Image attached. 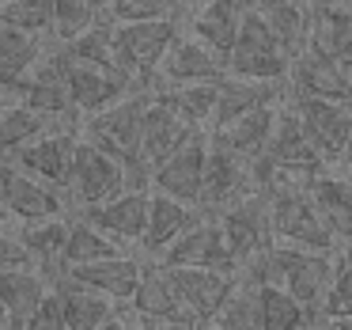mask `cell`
Listing matches in <instances>:
<instances>
[{
	"label": "cell",
	"mask_w": 352,
	"mask_h": 330,
	"mask_svg": "<svg viewBox=\"0 0 352 330\" xmlns=\"http://www.w3.org/2000/svg\"><path fill=\"white\" fill-rule=\"evenodd\" d=\"M299 4H307V8H311V4H314V0H299Z\"/></svg>",
	"instance_id": "7dc6e473"
},
{
	"label": "cell",
	"mask_w": 352,
	"mask_h": 330,
	"mask_svg": "<svg viewBox=\"0 0 352 330\" xmlns=\"http://www.w3.org/2000/svg\"><path fill=\"white\" fill-rule=\"evenodd\" d=\"M69 220H72L69 213H57L19 224V236H23L27 251L34 258V269H42L46 277H57L65 269L61 254H65V239H69Z\"/></svg>",
	"instance_id": "f1b7e54d"
},
{
	"label": "cell",
	"mask_w": 352,
	"mask_h": 330,
	"mask_svg": "<svg viewBox=\"0 0 352 330\" xmlns=\"http://www.w3.org/2000/svg\"><path fill=\"white\" fill-rule=\"evenodd\" d=\"M50 277L34 266L0 269V327H27L38 296L46 292Z\"/></svg>",
	"instance_id": "83f0119b"
},
{
	"label": "cell",
	"mask_w": 352,
	"mask_h": 330,
	"mask_svg": "<svg viewBox=\"0 0 352 330\" xmlns=\"http://www.w3.org/2000/svg\"><path fill=\"white\" fill-rule=\"evenodd\" d=\"M186 16H190V34L193 39H201L212 54L228 57V50L235 46L239 23H243L246 12L239 8L235 0H197Z\"/></svg>",
	"instance_id": "4316f807"
},
{
	"label": "cell",
	"mask_w": 352,
	"mask_h": 330,
	"mask_svg": "<svg viewBox=\"0 0 352 330\" xmlns=\"http://www.w3.org/2000/svg\"><path fill=\"white\" fill-rule=\"evenodd\" d=\"M23 103L34 107L42 118H50V122H61V118L80 122L69 99V84H65V57L57 54V46H50L31 69V76L23 84Z\"/></svg>",
	"instance_id": "ac0fdd59"
},
{
	"label": "cell",
	"mask_w": 352,
	"mask_h": 330,
	"mask_svg": "<svg viewBox=\"0 0 352 330\" xmlns=\"http://www.w3.org/2000/svg\"><path fill=\"white\" fill-rule=\"evenodd\" d=\"M216 220H220L223 239H228L239 269H243L254 254H261L265 247L276 243L273 220H269V194L261 190V186H250L246 194H239L231 205H223L220 213H216Z\"/></svg>",
	"instance_id": "52a82bcc"
},
{
	"label": "cell",
	"mask_w": 352,
	"mask_h": 330,
	"mask_svg": "<svg viewBox=\"0 0 352 330\" xmlns=\"http://www.w3.org/2000/svg\"><path fill=\"white\" fill-rule=\"evenodd\" d=\"M205 156H208V130H193L167 160L152 167V190L170 194V198L186 201V205H197Z\"/></svg>",
	"instance_id": "8fae6325"
},
{
	"label": "cell",
	"mask_w": 352,
	"mask_h": 330,
	"mask_svg": "<svg viewBox=\"0 0 352 330\" xmlns=\"http://www.w3.org/2000/svg\"><path fill=\"white\" fill-rule=\"evenodd\" d=\"M148 99H152L148 87L125 92L122 99H114L110 107L80 118V137L99 145L102 152H110L114 160H122L125 163V183L129 186L152 190V175H148V167L140 163V125H144Z\"/></svg>",
	"instance_id": "6da1fadb"
},
{
	"label": "cell",
	"mask_w": 352,
	"mask_h": 330,
	"mask_svg": "<svg viewBox=\"0 0 352 330\" xmlns=\"http://www.w3.org/2000/svg\"><path fill=\"white\" fill-rule=\"evenodd\" d=\"M337 167H341L344 175H352V141H349V148H344V156L337 160Z\"/></svg>",
	"instance_id": "7bdbcfd3"
},
{
	"label": "cell",
	"mask_w": 352,
	"mask_h": 330,
	"mask_svg": "<svg viewBox=\"0 0 352 330\" xmlns=\"http://www.w3.org/2000/svg\"><path fill=\"white\" fill-rule=\"evenodd\" d=\"M212 327H235V330H261V311H258V281L246 274L235 277L223 307L216 311Z\"/></svg>",
	"instance_id": "d590c367"
},
{
	"label": "cell",
	"mask_w": 352,
	"mask_h": 330,
	"mask_svg": "<svg viewBox=\"0 0 352 330\" xmlns=\"http://www.w3.org/2000/svg\"><path fill=\"white\" fill-rule=\"evenodd\" d=\"M148 201H152V190H144V186H125L114 198L99 201V205H87L80 216H87L114 243L137 247L140 236H144V224H148Z\"/></svg>",
	"instance_id": "5bb4252c"
},
{
	"label": "cell",
	"mask_w": 352,
	"mask_h": 330,
	"mask_svg": "<svg viewBox=\"0 0 352 330\" xmlns=\"http://www.w3.org/2000/svg\"><path fill=\"white\" fill-rule=\"evenodd\" d=\"M254 281V277H250ZM258 311H261V330H296V327H314V311L296 300L284 285L276 281H258Z\"/></svg>",
	"instance_id": "f546056e"
},
{
	"label": "cell",
	"mask_w": 352,
	"mask_h": 330,
	"mask_svg": "<svg viewBox=\"0 0 352 330\" xmlns=\"http://www.w3.org/2000/svg\"><path fill=\"white\" fill-rule=\"evenodd\" d=\"M314 322L322 327H352V254L341 251V262L333 269V281L322 292L314 307Z\"/></svg>",
	"instance_id": "836d02e7"
},
{
	"label": "cell",
	"mask_w": 352,
	"mask_h": 330,
	"mask_svg": "<svg viewBox=\"0 0 352 330\" xmlns=\"http://www.w3.org/2000/svg\"><path fill=\"white\" fill-rule=\"evenodd\" d=\"M91 8L99 12V19H110V12H114V0H91ZM114 23V19H110Z\"/></svg>",
	"instance_id": "b9f144b4"
},
{
	"label": "cell",
	"mask_w": 352,
	"mask_h": 330,
	"mask_svg": "<svg viewBox=\"0 0 352 330\" xmlns=\"http://www.w3.org/2000/svg\"><path fill=\"white\" fill-rule=\"evenodd\" d=\"M284 103H288L292 114L299 118L307 137L318 145V152L326 156L329 163L341 160L349 141H352V103L322 99V95H288Z\"/></svg>",
	"instance_id": "ba28073f"
},
{
	"label": "cell",
	"mask_w": 352,
	"mask_h": 330,
	"mask_svg": "<svg viewBox=\"0 0 352 330\" xmlns=\"http://www.w3.org/2000/svg\"><path fill=\"white\" fill-rule=\"evenodd\" d=\"M118 251H125V247L114 243L107 231H99L91 220H87V216L72 213V220H69V239H65V254H61L65 266L95 262V258H107V254H118Z\"/></svg>",
	"instance_id": "e575fe53"
},
{
	"label": "cell",
	"mask_w": 352,
	"mask_h": 330,
	"mask_svg": "<svg viewBox=\"0 0 352 330\" xmlns=\"http://www.w3.org/2000/svg\"><path fill=\"white\" fill-rule=\"evenodd\" d=\"M61 274L80 281V285H87V289H95V292H102V296L118 300V304H125L133 296V289H137L140 274H144V262L137 254L118 251V254H107V258H95V262L65 266Z\"/></svg>",
	"instance_id": "ffe728a7"
},
{
	"label": "cell",
	"mask_w": 352,
	"mask_h": 330,
	"mask_svg": "<svg viewBox=\"0 0 352 330\" xmlns=\"http://www.w3.org/2000/svg\"><path fill=\"white\" fill-rule=\"evenodd\" d=\"M23 266H34L31 251H27L23 236H19V224H4L0 228V269H23Z\"/></svg>",
	"instance_id": "ab89813d"
},
{
	"label": "cell",
	"mask_w": 352,
	"mask_h": 330,
	"mask_svg": "<svg viewBox=\"0 0 352 330\" xmlns=\"http://www.w3.org/2000/svg\"><path fill=\"white\" fill-rule=\"evenodd\" d=\"M125 186H129L125 183V163L80 137L72 163H69V178L61 186L65 201H69V213H84L87 205H99V201L114 198Z\"/></svg>",
	"instance_id": "277c9868"
},
{
	"label": "cell",
	"mask_w": 352,
	"mask_h": 330,
	"mask_svg": "<svg viewBox=\"0 0 352 330\" xmlns=\"http://www.w3.org/2000/svg\"><path fill=\"white\" fill-rule=\"evenodd\" d=\"M197 216H201L197 205H186V201L170 198V194L152 190V201H148V224H144V236H140L137 247L144 251V258L155 262L193 220H197Z\"/></svg>",
	"instance_id": "cb8c5ba5"
},
{
	"label": "cell",
	"mask_w": 352,
	"mask_h": 330,
	"mask_svg": "<svg viewBox=\"0 0 352 330\" xmlns=\"http://www.w3.org/2000/svg\"><path fill=\"white\" fill-rule=\"evenodd\" d=\"M228 65L220 54L205 46L201 39H193L190 31H178V39L167 46L160 69H155V84L152 87H170V84H208V80H223Z\"/></svg>",
	"instance_id": "4fadbf2b"
},
{
	"label": "cell",
	"mask_w": 352,
	"mask_h": 330,
	"mask_svg": "<svg viewBox=\"0 0 352 330\" xmlns=\"http://www.w3.org/2000/svg\"><path fill=\"white\" fill-rule=\"evenodd\" d=\"M57 54H61V50H57ZM65 84H69V99H72L76 118H87V114H95V110L110 107V103L122 99L125 92H137V87H129V80L118 76L114 69L87 65V61H69V57H65Z\"/></svg>",
	"instance_id": "e0dca14e"
},
{
	"label": "cell",
	"mask_w": 352,
	"mask_h": 330,
	"mask_svg": "<svg viewBox=\"0 0 352 330\" xmlns=\"http://www.w3.org/2000/svg\"><path fill=\"white\" fill-rule=\"evenodd\" d=\"M190 133H193V125L182 122V118L152 92V99H148V107H144V125H140V163L148 167V175H152L155 163L167 160Z\"/></svg>",
	"instance_id": "d4e9b609"
},
{
	"label": "cell",
	"mask_w": 352,
	"mask_h": 330,
	"mask_svg": "<svg viewBox=\"0 0 352 330\" xmlns=\"http://www.w3.org/2000/svg\"><path fill=\"white\" fill-rule=\"evenodd\" d=\"M231 76H246V80H288V65L292 54L276 42V34L265 27L261 12H246L239 23L235 46L223 57Z\"/></svg>",
	"instance_id": "5b68a950"
},
{
	"label": "cell",
	"mask_w": 352,
	"mask_h": 330,
	"mask_svg": "<svg viewBox=\"0 0 352 330\" xmlns=\"http://www.w3.org/2000/svg\"><path fill=\"white\" fill-rule=\"evenodd\" d=\"M288 95H322V99L352 103V69L299 50L288 65Z\"/></svg>",
	"instance_id": "44dd1931"
},
{
	"label": "cell",
	"mask_w": 352,
	"mask_h": 330,
	"mask_svg": "<svg viewBox=\"0 0 352 330\" xmlns=\"http://www.w3.org/2000/svg\"><path fill=\"white\" fill-rule=\"evenodd\" d=\"M265 194H269V220H273L276 243L314 247V251H341L333 243V236L326 231V224H322L307 186H273Z\"/></svg>",
	"instance_id": "8992f818"
},
{
	"label": "cell",
	"mask_w": 352,
	"mask_h": 330,
	"mask_svg": "<svg viewBox=\"0 0 352 330\" xmlns=\"http://www.w3.org/2000/svg\"><path fill=\"white\" fill-rule=\"evenodd\" d=\"M27 330H65V311H61V296H57L54 281H50L46 292L38 296L31 319H27Z\"/></svg>",
	"instance_id": "f35d334b"
},
{
	"label": "cell",
	"mask_w": 352,
	"mask_h": 330,
	"mask_svg": "<svg viewBox=\"0 0 352 330\" xmlns=\"http://www.w3.org/2000/svg\"><path fill=\"white\" fill-rule=\"evenodd\" d=\"M182 122H190L193 130H208L216 110V95H220V80L208 84H170V87H152Z\"/></svg>",
	"instance_id": "4dcf8cb0"
},
{
	"label": "cell",
	"mask_w": 352,
	"mask_h": 330,
	"mask_svg": "<svg viewBox=\"0 0 352 330\" xmlns=\"http://www.w3.org/2000/svg\"><path fill=\"white\" fill-rule=\"evenodd\" d=\"M155 262H163V266H205V269L239 274V262H235V254H231L228 239H223L220 220L208 216V213H201Z\"/></svg>",
	"instance_id": "9c48e42d"
},
{
	"label": "cell",
	"mask_w": 352,
	"mask_h": 330,
	"mask_svg": "<svg viewBox=\"0 0 352 330\" xmlns=\"http://www.w3.org/2000/svg\"><path fill=\"white\" fill-rule=\"evenodd\" d=\"M46 125H54L50 118H42L34 107H27L23 99L0 103V160H12L27 141H34Z\"/></svg>",
	"instance_id": "d6a6232c"
},
{
	"label": "cell",
	"mask_w": 352,
	"mask_h": 330,
	"mask_svg": "<svg viewBox=\"0 0 352 330\" xmlns=\"http://www.w3.org/2000/svg\"><path fill=\"white\" fill-rule=\"evenodd\" d=\"M311 54L352 69V8L333 0H314L307 12V46Z\"/></svg>",
	"instance_id": "2e32d148"
},
{
	"label": "cell",
	"mask_w": 352,
	"mask_h": 330,
	"mask_svg": "<svg viewBox=\"0 0 352 330\" xmlns=\"http://www.w3.org/2000/svg\"><path fill=\"white\" fill-rule=\"evenodd\" d=\"M250 160L228 152V148L212 145L208 141V156H205V175H201V198H197V209L208 216H216L223 205L239 198V194L250 190Z\"/></svg>",
	"instance_id": "9a60e30c"
},
{
	"label": "cell",
	"mask_w": 352,
	"mask_h": 330,
	"mask_svg": "<svg viewBox=\"0 0 352 330\" xmlns=\"http://www.w3.org/2000/svg\"><path fill=\"white\" fill-rule=\"evenodd\" d=\"M152 16H178V8L170 0H114L110 19L125 23V19H152Z\"/></svg>",
	"instance_id": "60d3db41"
},
{
	"label": "cell",
	"mask_w": 352,
	"mask_h": 330,
	"mask_svg": "<svg viewBox=\"0 0 352 330\" xmlns=\"http://www.w3.org/2000/svg\"><path fill=\"white\" fill-rule=\"evenodd\" d=\"M307 194H311L314 209H318L326 231L333 236V243L341 247V251L352 247V175H344L341 167L337 171L326 167L311 178Z\"/></svg>",
	"instance_id": "d6986e66"
},
{
	"label": "cell",
	"mask_w": 352,
	"mask_h": 330,
	"mask_svg": "<svg viewBox=\"0 0 352 330\" xmlns=\"http://www.w3.org/2000/svg\"><path fill=\"white\" fill-rule=\"evenodd\" d=\"M333 4H344V8H352V0H333Z\"/></svg>",
	"instance_id": "bcb514c9"
},
{
	"label": "cell",
	"mask_w": 352,
	"mask_h": 330,
	"mask_svg": "<svg viewBox=\"0 0 352 330\" xmlns=\"http://www.w3.org/2000/svg\"><path fill=\"white\" fill-rule=\"evenodd\" d=\"M341 262V251H314V247H296V243H273L261 254H254L239 274L254 277V281H276L303 300L307 307H318L322 292L333 281V269Z\"/></svg>",
	"instance_id": "7a4b0ae2"
},
{
	"label": "cell",
	"mask_w": 352,
	"mask_h": 330,
	"mask_svg": "<svg viewBox=\"0 0 352 330\" xmlns=\"http://www.w3.org/2000/svg\"><path fill=\"white\" fill-rule=\"evenodd\" d=\"M91 23H99V12L91 8V0H54V34L50 39L61 46L84 34Z\"/></svg>",
	"instance_id": "74e56055"
},
{
	"label": "cell",
	"mask_w": 352,
	"mask_h": 330,
	"mask_svg": "<svg viewBox=\"0 0 352 330\" xmlns=\"http://www.w3.org/2000/svg\"><path fill=\"white\" fill-rule=\"evenodd\" d=\"M0 23L50 39L54 34V0H0Z\"/></svg>",
	"instance_id": "8d00e7d4"
},
{
	"label": "cell",
	"mask_w": 352,
	"mask_h": 330,
	"mask_svg": "<svg viewBox=\"0 0 352 330\" xmlns=\"http://www.w3.org/2000/svg\"><path fill=\"white\" fill-rule=\"evenodd\" d=\"M76 141H80V125H46L34 141H27L12 163L23 167L27 175L42 178V183L57 186L61 190L65 178H69V163H72V152H76Z\"/></svg>",
	"instance_id": "7c38bea8"
},
{
	"label": "cell",
	"mask_w": 352,
	"mask_h": 330,
	"mask_svg": "<svg viewBox=\"0 0 352 330\" xmlns=\"http://www.w3.org/2000/svg\"><path fill=\"white\" fill-rule=\"evenodd\" d=\"M163 266V262H160ZM175 296L182 300V307L193 315L197 327H212L216 311L223 307L231 285L239 274H223V269H205V266H163Z\"/></svg>",
	"instance_id": "30bf717a"
},
{
	"label": "cell",
	"mask_w": 352,
	"mask_h": 330,
	"mask_svg": "<svg viewBox=\"0 0 352 330\" xmlns=\"http://www.w3.org/2000/svg\"><path fill=\"white\" fill-rule=\"evenodd\" d=\"M4 224H12V213L4 209V201H0V228H4Z\"/></svg>",
	"instance_id": "f6af8a7d"
},
{
	"label": "cell",
	"mask_w": 352,
	"mask_h": 330,
	"mask_svg": "<svg viewBox=\"0 0 352 330\" xmlns=\"http://www.w3.org/2000/svg\"><path fill=\"white\" fill-rule=\"evenodd\" d=\"M344 251H349V254H352V247H344Z\"/></svg>",
	"instance_id": "c3c4849f"
},
{
	"label": "cell",
	"mask_w": 352,
	"mask_h": 330,
	"mask_svg": "<svg viewBox=\"0 0 352 330\" xmlns=\"http://www.w3.org/2000/svg\"><path fill=\"white\" fill-rule=\"evenodd\" d=\"M42 54H46V39L0 23V103L23 99V84Z\"/></svg>",
	"instance_id": "7402d4cb"
},
{
	"label": "cell",
	"mask_w": 352,
	"mask_h": 330,
	"mask_svg": "<svg viewBox=\"0 0 352 330\" xmlns=\"http://www.w3.org/2000/svg\"><path fill=\"white\" fill-rule=\"evenodd\" d=\"M258 12L292 57L307 46V12H311L307 4H299V0H258Z\"/></svg>",
	"instance_id": "1f68e13d"
},
{
	"label": "cell",
	"mask_w": 352,
	"mask_h": 330,
	"mask_svg": "<svg viewBox=\"0 0 352 330\" xmlns=\"http://www.w3.org/2000/svg\"><path fill=\"white\" fill-rule=\"evenodd\" d=\"M57 289V296H61V311H65V327L69 330H95V327H118V311H122V304L110 296H102V292L87 289V285L72 281V277L57 274L50 277Z\"/></svg>",
	"instance_id": "603a6c76"
},
{
	"label": "cell",
	"mask_w": 352,
	"mask_h": 330,
	"mask_svg": "<svg viewBox=\"0 0 352 330\" xmlns=\"http://www.w3.org/2000/svg\"><path fill=\"white\" fill-rule=\"evenodd\" d=\"M170 4H175V8H178V16H182V12H190L193 4H197V0H170Z\"/></svg>",
	"instance_id": "ee69618b"
},
{
	"label": "cell",
	"mask_w": 352,
	"mask_h": 330,
	"mask_svg": "<svg viewBox=\"0 0 352 330\" xmlns=\"http://www.w3.org/2000/svg\"><path fill=\"white\" fill-rule=\"evenodd\" d=\"M182 23L178 16H152V19H125L114 23V69L129 80V87H148L155 84L167 46L178 39Z\"/></svg>",
	"instance_id": "3957f363"
},
{
	"label": "cell",
	"mask_w": 352,
	"mask_h": 330,
	"mask_svg": "<svg viewBox=\"0 0 352 330\" xmlns=\"http://www.w3.org/2000/svg\"><path fill=\"white\" fill-rule=\"evenodd\" d=\"M280 107L284 103H265V107H254V110H246V114L231 118V122H223V125H212V130H208V141L228 148V152H235V156H243V160H254V156L265 148Z\"/></svg>",
	"instance_id": "484cf974"
}]
</instances>
